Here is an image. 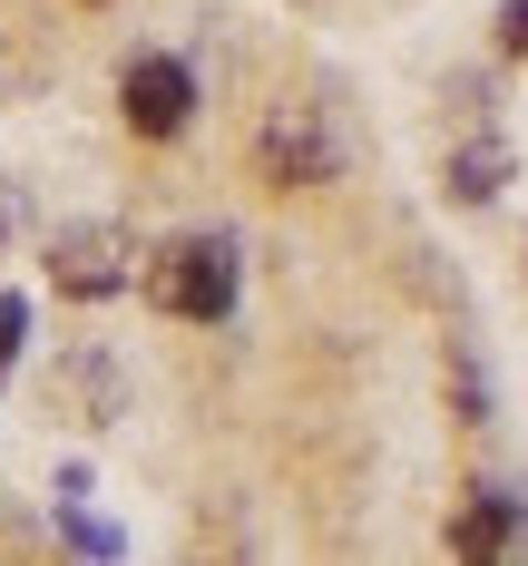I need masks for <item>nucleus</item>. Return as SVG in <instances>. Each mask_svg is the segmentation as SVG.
Listing matches in <instances>:
<instances>
[{"instance_id": "obj_1", "label": "nucleus", "mask_w": 528, "mask_h": 566, "mask_svg": "<svg viewBox=\"0 0 528 566\" xmlns=\"http://www.w3.org/2000/svg\"><path fill=\"white\" fill-rule=\"evenodd\" d=\"M235 283H245L235 234H176L167 254H157V274H147V293L167 303L176 323H226V313H235Z\"/></svg>"}, {"instance_id": "obj_2", "label": "nucleus", "mask_w": 528, "mask_h": 566, "mask_svg": "<svg viewBox=\"0 0 528 566\" xmlns=\"http://www.w3.org/2000/svg\"><path fill=\"white\" fill-rule=\"evenodd\" d=\"M117 108H127V127H137V137H186V117H196V69H186V59H167V50H147L137 69H127Z\"/></svg>"}, {"instance_id": "obj_3", "label": "nucleus", "mask_w": 528, "mask_h": 566, "mask_svg": "<svg viewBox=\"0 0 528 566\" xmlns=\"http://www.w3.org/2000/svg\"><path fill=\"white\" fill-rule=\"evenodd\" d=\"M255 167H265V186H323L333 176V137H323V117L313 108H275L265 117V137H255Z\"/></svg>"}, {"instance_id": "obj_4", "label": "nucleus", "mask_w": 528, "mask_h": 566, "mask_svg": "<svg viewBox=\"0 0 528 566\" xmlns=\"http://www.w3.org/2000/svg\"><path fill=\"white\" fill-rule=\"evenodd\" d=\"M50 283L69 293V303H99V293H117L127 283V234L117 226H79L50 244Z\"/></svg>"}, {"instance_id": "obj_5", "label": "nucleus", "mask_w": 528, "mask_h": 566, "mask_svg": "<svg viewBox=\"0 0 528 566\" xmlns=\"http://www.w3.org/2000/svg\"><path fill=\"white\" fill-rule=\"evenodd\" d=\"M519 537H528V517H519V499H499V489H489V499H469L460 527H451V547H460V557H499V547H519Z\"/></svg>"}, {"instance_id": "obj_6", "label": "nucleus", "mask_w": 528, "mask_h": 566, "mask_svg": "<svg viewBox=\"0 0 528 566\" xmlns=\"http://www.w3.org/2000/svg\"><path fill=\"white\" fill-rule=\"evenodd\" d=\"M499 186H509V147H469L460 167H451V196H469V206L499 196Z\"/></svg>"}, {"instance_id": "obj_7", "label": "nucleus", "mask_w": 528, "mask_h": 566, "mask_svg": "<svg viewBox=\"0 0 528 566\" xmlns=\"http://www.w3.org/2000/svg\"><path fill=\"white\" fill-rule=\"evenodd\" d=\"M20 342H30V303L0 293V361H20Z\"/></svg>"}, {"instance_id": "obj_8", "label": "nucleus", "mask_w": 528, "mask_h": 566, "mask_svg": "<svg viewBox=\"0 0 528 566\" xmlns=\"http://www.w3.org/2000/svg\"><path fill=\"white\" fill-rule=\"evenodd\" d=\"M499 50L528 59V0H509V10H499Z\"/></svg>"}]
</instances>
